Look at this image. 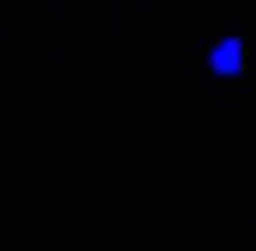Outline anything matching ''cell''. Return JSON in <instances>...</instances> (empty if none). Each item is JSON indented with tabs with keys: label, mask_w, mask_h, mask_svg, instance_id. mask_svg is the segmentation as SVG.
<instances>
[{
	"label": "cell",
	"mask_w": 256,
	"mask_h": 251,
	"mask_svg": "<svg viewBox=\"0 0 256 251\" xmlns=\"http://www.w3.org/2000/svg\"><path fill=\"white\" fill-rule=\"evenodd\" d=\"M205 65H210V75H214V79H233L238 70L247 65V47H242V37H219L214 47H210Z\"/></svg>",
	"instance_id": "cell-1"
}]
</instances>
